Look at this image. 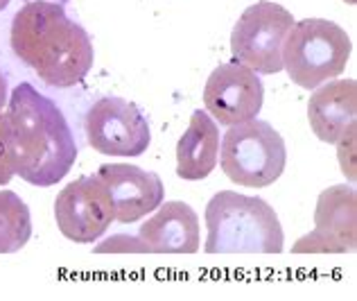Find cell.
I'll return each mask as SVG.
<instances>
[{
    "label": "cell",
    "instance_id": "9c48e42d",
    "mask_svg": "<svg viewBox=\"0 0 357 301\" xmlns=\"http://www.w3.org/2000/svg\"><path fill=\"white\" fill-rule=\"evenodd\" d=\"M262 102H265V89L258 73L240 61L218 66L206 80L204 105L220 125L231 127L258 118Z\"/></svg>",
    "mask_w": 357,
    "mask_h": 301
},
{
    "label": "cell",
    "instance_id": "5bb4252c",
    "mask_svg": "<svg viewBox=\"0 0 357 301\" xmlns=\"http://www.w3.org/2000/svg\"><path fill=\"white\" fill-rule=\"evenodd\" d=\"M220 159V127L208 111L197 109L176 143V175L185 182L206 179Z\"/></svg>",
    "mask_w": 357,
    "mask_h": 301
},
{
    "label": "cell",
    "instance_id": "5b68a950",
    "mask_svg": "<svg viewBox=\"0 0 357 301\" xmlns=\"http://www.w3.org/2000/svg\"><path fill=\"white\" fill-rule=\"evenodd\" d=\"M220 163L233 184L267 188L280 179L287 163V147L278 131L265 120L231 125L222 138Z\"/></svg>",
    "mask_w": 357,
    "mask_h": 301
},
{
    "label": "cell",
    "instance_id": "ba28073f",
    "mask_svg": "<svg viewBox=\"0 0 357 301\" xmlns=\"http://www.w3.org/2000/svg\"><path fill=\"white\" fill-rule=\"evenodd\" d=\"M54 220L66 238L79 244L96 242L116 220V206L100 175L70 182L54 200Z\"/></svg>",
    "mask_w": 357,
    "mask_h": 301
},
{
    "label": "cell",
    "instance_id": "52a82bcc",
    "mask_svg": "<svg viewBox=\"0 0 357 301\" xmlns=\"http://www.w3.org/2000/svg\"><path fill=\"white\" fill-rule=\"evenodd\" d=\"M84 131L93 149L107 156H140L147 152L152 131L149 122L134 102L122 98H102L89 109Z\"/></svg>",
    "mask_w": 357,
    "mask_h": 301
},
{
    "label": "cell",
    "instance_id": "7c38bea8",
    "mask_svg": "<svg viewBox=\"0 0 357 301\" xmlns=\"http://www.w3.org/2000/svg\"><path fill=\"white\" fill-rule=\"evenodd\" d=\"M138 238L156 254H195L199 251V215L185 202H165L138 229Z\"/></svg>",
    "mask_w": 357,
    "mask_h": 301
},
{
    "label": "cell",
    "instance_id": "44dd1931",
    "mask_svg": "<svg viewBox=\"0 0 357 301\" xmlns=\"http://www.w3.org/2000/svg\"><path fill=\"white\" fill-rule=\"evenodd\" d=\"M25 3H30V0H25ZM52 3H59V5H66L68 0H52Z\"/></svg>",
    "mask_w": 357,
    "mask_h": 301
},
{
    "label": "cell",
    "instance_id": "d6986e66",
    "mask_svg": "<svg viewBox=\"0 0 357 301\" xmlns=\"http://www.w3.org/2000/svg\"><path fill=\"white\" fill-rule=\"evenodd\" d=\"M3 107H7V80L0 73V111H3Z\"/></svg>",
    "mask_w": 357,
    "mask_h": 301
},
{
    "label": "cell",
    "instance_id": "9a60e30c",
    "mask_svg": "<svg viewBox=\"0 0 357 301\" xmlns=\"http://www.w3.org/2000/svg\"><path fill=\"white\" fill-rule=\"evenodd\" d=\"M32 238V218L27 204L14 191H0V254L23 249Z\"/></svg>",
    "mask_w": 357,
    "mask_h": 301
},
{
    "label": "cell",
    "instance_id": "4fadbf2b",
    "mask_svg": "<svg viewBox=\"0 0 357 301\" xmlns=\"http://www.w3.org/2000/svg\"><path fill=\"white\" fill-rule=\"evenodd\" d=\"M357 118L355 80H328L319 84L307 102V120L321 143H335Z\"/></svg>",
    "mask_w": 357,
    "mask_h": 301
},
{
    "label": "cell",
    "instance_id": "2e32d148",
    "mask_svg": "<svg viewBox=\"0 0 357 301\" xmlns=\"http://www.w3.org/2000/svg\"><path fill=\"white\" fill-rule=\"evenodd\" d=\"M355 129H357V125L353 122V125L346 127L342 131V136L335 140L337 154H340L342 172L346 175V179H349L351 184H355V179H357V170H355Z\"/></svg>",
    "mask_w": 357,
    "mask_h": 301
},
{
    "label": "cell",
    "instance_id": "ac0fdd59",
    "mask_svg": "<svg viewBox=\"0 0 357 301\" xmlns=\"http://www.w3.org/2000/svg\"><path fill=\"white\" fill-rule=\"evenodd\" d=\"M96 254H111V251H149L147 249V244L140 240L138 236L136 238H131L127 236V233H120V236H114V238H109L105 242H100L96 249H93Z\"/></svg>",
    "mask_w": 357,
    "mask_h": 301
},
{
    "label": "cell",
    "instance_id": "277c9868",
    "mask_svg": "<svg viewBox=\"0 0 357 301\" xmlns=\"http://www.w3.org/2000/svg\"><path fill=\"white\" fill-rule=\"evenodd\" d=\"M351 36L326 18H303L292 25L283 43V68L301 89L340 78L351 59Z\"/></svg>",
    "mask_w": 357,
    "mask_h": 301
},
{
    "label": "cell",
    "instance_id": "6da1fadb",
    "mask_svg": "<svg viewBox=\"0 0 357 301\" xmlns=\"http://www.w3.org/2000/svg\"><path fill=\"white\" fill-rule=\"evenodd\" d=\"M9 45L18 59L52 89H70L93 68V41L63 5L30 0L12 21Z\"/></svg>",
    "mask_w": 357,
    "mask_h": 301
},
{
    "label": "cell",
    "instance_id": "e0dca14e",
    "mask_svg": "<svg viewBox=\"0 0 357 301\" xmlns=\"http://www.w3.org/2000/svg\"><path fill=\"white\" fill-rule=\"evenodd\" d=\"M14 175V161L12 152H9V122L7 116L0 111V186L12 182Z\"/></svg>",
    "mask_w": 357,
    "mask_h": 301
},
{
    "label": "cell",
    "instance_id": "7a4b0ae2",
    "mask_svg": "<svg viewBox=\"0 0 357 301\" xmlns=\"http://www.w3.org/2000/svg\"><path fill=\"white\" fill-rule=\"evenodd\" d=\"M14 172L32 186L61 182L77 161V145L61 109L32 84H18L7 102Z\"/></svg>",
    "mask_w": 357,
    "mask_h": 301
},
{
    "label": "cell",
    "instance_id": "ffe728a7",
    "mask_svg": "<svg viewBox=\"0 0 357 301\" xmlns=\"http://www.w3.org/2000/svg\"><path fill=\"white\" fill-rule=\"evenodd\" d=\"M9 3H12V0H0V12H3V9H5Z\"/></svg>",
    "mask_w": 357,
    "mask_h": 301
},
{
    "label": "cell",
    "instance_id": "8fae6325",
    "mask_svg": "<svg viewBox=\"0 0 357 301\" xmlns=\"http://www.w3.org/2000/svg\"><path fill=\"white\" fill-rule=\"evenodd\" d=\"M116 206V220L131 224L163 204L165 188L156 172L131 163H105L98 170Z\"/></svg>",
    "mask_w": 357,
    "mask_h": 301
},
{
    "label": "cell",
    "instance_id": "7402d4cb",
    "mask_svg": "<svg viewBox=\"0 0 357 301\" xmlns=\"http://www.w3.org/2000/svg\"><path fill=\"white\" fill-rule=\"evenodd\" d=\"M344 3H349V5H355V0H344Z\"/></svg>",
    "mask_w": 357,
    "mask_h": 301
},
{
    "label": "cell",
    "instance_id": "3957f363",
    "mask_svg": "<svg viewBox=\"0 0 357 301\" xmlns=\"http://www.w3.org/2000/svg\"><path fill=\"white\" fill-rule=\"evenodd\" d=\"M206 251H283V227L274 211L260 197L240 195L236 191H220L206 206Z\"/></svg>",
    "mask_w": 357,
    "mask_h": 301
},
{
    "label": "cell",
    "instance_id": "8992f818",
    "mask_svg": "<svg viewBox=\"0 0 357 301\" xmlns=\"http://www.w3.org/2000/svg\"><path fill=\"white\" fill-rule=\"evenodd\" d=\"M294 16L283 5L258 0L247 7L233 25L231 50L236 61L249 66L258 75L283 71V43L292 30Z\"/></svg>",
    "mask_w": 357,
    "mask_h": 301
},
{
    "label": "cell",
    "instance_id": "30bf717a",
    "mask_svg": "<svg viewBox=\"0 0 357 301\" xmlns=\"http://www.w3.org/2000/svg\"><path fill=\"white\" fill-rule=\"evenodd\" d=\"M357 247V193L353 186L337 184L319 195L314 231L296 240L292 251L353 254Z\"/></svg>",
    "mask_w": 357,
    "mask_h": 301
}]
</instances>
